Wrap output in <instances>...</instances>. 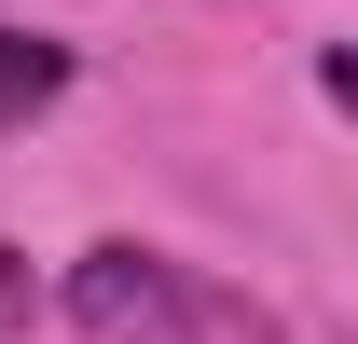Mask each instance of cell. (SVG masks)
<instances>
[{
  "instance_id": "cell-1",
  "label": "cell",
  "mask_w": 358,
  "mask_h": 344,
  "mask_svg": "<svg viewBox=\"0 0 358 344\" xmlns=\"http://www.w3.org/2000/svg\"><path fill=\"white\" fill-rule=\"evenodd\" d=\"M69 331L83 344H289L275 303L221 289V275H193L166 248H138V234H110V248L69 261Z\"/></svg>"
},
{
  "instance_id": "cell-3",
  "label": "cell",
  "mask_w": 358,
  "mask_h": 344,
  "mask_svg": "<svg viewBox=\"0 0 358 344\" xmlns=\"http://www.w3.org/2000/svg\"><path fill=\"white\" fill-rule=\"evenodd\" d=\"M14 303H28V261H14V248H0V317H14Z\"/></svg>"
},
{
  "instance_id": "cell-2",
  "label": "cell",
  "mask_w": 358,
  "mask_h": 344,
  "mask_svg": "<svg viewBox=\"0 0 358 344\" xmlns=\"http://www.w3.org/2000/svg\"><path fill=\"white\" fill-rule=\"evenodd\" d=\"M55 96H69V55L28 42V28H0V138L28 124V110H55Z\"/></svg>"
}]
</instances>
